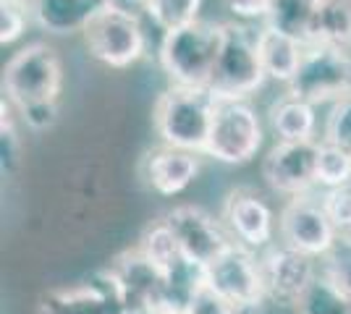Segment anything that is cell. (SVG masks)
Wrapping results in <instances>:
<instances>
[{"label":"cell","instance_id":"cell-23","mask_svg":"<svg viewBox=\"0 0 351 314\" xmlns=\"http://www.w3.org/2000/svg\"><path fill=\"white\" fill-rule=\"evenodd\" d=\"M299 314H351V299L320 272L299 301Z\"/></svg>","mask_w":351,"mask_h":314},{"label":"cell","instance_id":"cell-28","mask_svg":"<svg viewBox=\"0 0 351 314\" xmlns=\"http://www.w3.org/2000/svg\"><path fill=\"white\" fill-rule=\"evenodd\" d=\"M0 160H3V176L14 173L19 168V160H21V142L16 136L14 120H11L8 107H5V100H3V126H0Z\"/></svg>","mask_w":351,"mask_h":314},{"label":"cell","instance_id":"cell-33","mask_svg":"<svg viewBox=\"0 0 351 314\" xmlns=\"http://www.w3.org/2000/svg\"><path fill=\"white\" fill-rule=\"evenodd\" d=\"M186 314H239V312H236L231 304H226L220 296H215L205 285V288L197 293V299L191 301V306L186 309Z\"/></svg>","mask_w":351,"mask_h":314},{"label":"cell","instance_id":"cell-27","mask_svg":"<svg viewBox=\"0 0 351 314\" xmlns=\"http://www.w3.org/2000/svg\"><path fill=\"white\" fill-rule=\"evenodd\" d=\"M320 272L325 278H330L351 299V246L336 244V249L325 259H320Z\"/></svg>","mask_w":351,"mask_h":314},{"label":"cell","instance_id":"cell-25","mask_svg":"<svg viewBox=\"0 0 351 314\" xmlns=\"http://www.w3.org/2000/svg\"><path fill=\"white\" fill-rule=\"evenodd\" d=\"M351 183V152L336 144L320 142L317 150V186L322 189H341Z\"/></svg>","mask_w":351,"mask_h":314},{"label":"cell","instance_id":"cell-29","mask_svg":"<svg viewBox=\"0 0 351 314\" xmlns=\"http://www.w3.org/2000/svg\"><path fill=\"white\" fill-rule=\"evenodd\" d=\"M29 21V8L16 3H0V45L16 42Z\"/></svg>","mask_w":351,"mask_h":314},{"label":"cell","instance_id":"cell-19","mask_svg":"<svg viewBox=\"0 0 351 314\" xmlns=\"http://www.w3.org/2000/svg\"><path fill=\"white\" fill-rule=\"evenodd\" d=\"M270 126L278 134V142H312L317 131L315 105L286 94L270 107Z\"/></svg>","mask_w":351,"mask_h":314},{"label":"cell","instance_id":"cell-9","mask_svg":"<svg viewBox=\"0 0 351 314\" xmlns=\"http://www.w3.org/2000/svg\"><path fill=\"white\" fill-rule=\"evenodd\" d=\"M278 233L283 246L312 259H325L338 244L336 225L328 218L322 202H315L309 196L289 199V205L280 209Z\"/></svg>","mask_w":351,"mask_h":314},{"label":"cell","instance_id":"cell-18","mask_svg":"<svg viewBox=\"0 0 351 314\" xmlns=\"http://www.w3.org/2000/svg\"><path fill=\"white\" fill-rule=\"evenodd\" d=\"M304 47L307 45H302L293 37H286L270 27H263L257 31V50H260L265 74H267V79H276L286 87L291 84V79L302 66Z\"/></svg>","mask_w":351,"mask_h":314},{"label":"cell","instance_id":"cell-6","mask_svg":"<svg viewBox=\"0 0 351 314\" xmlns=\"http://www.w3.org/2000/svg\"><path fill=\"white\" fill-rule=\"evenodd\" d=\"M289 94L309 105L338 103L351 94V53L341 47L309 42Z\"/></svg>","mask_w":351,"mask_h":314},{"label":"cell","instance_id":"cell-7","mask_svg":"<svg viewBox=\"0 0 351 314\" xmlns=\"http://www.w3.org/2000/svg\"><path fill=\"white\" fill-rule=\"evenodd\" d=\"M205 285L239 314L254 309L267 296L260 257L236 241L205 267Z\"/></svg>","mask_w":351,"mask_h":314},{"label":"cell","instance_id":"cell-17","mask_svg":"<svg viewBox=\"0 0 351 314\" xmlns=\"http://www.w3.org/2000/svg\"><path fill=\"white\" fill-rule=\"evenodd\" d=\"M105 8V0H32L29 14L50 34H76Z\"/></svg>","mask_w":351,"mask_h":314},{"label":"cell","instance_id":"cell-12","mask_svg":"<svg viewBox=\"0 0 351 314\" xmlns=\"http://www.w3.org/2000/svg\"><path fill=\"white\" fill-rule=\"evenodd\" d=\"M317 150L320 142H278L263 160V179L283 196H307L317 186Z\"/></svg>","mask_w":351,"mask_h":314},{"label":"cell","instance_id":"cell-4","mask_svg":"<svg viewBox=\"0 0 351 314\" xmlns=\"http://www.w3.org/2000/svg\"><path fill=\"white\" fill-rule=\"evenodd\" d=\"M63 66L58 53L45 42L21 47L3 68V94L16 110L37 103H58Z\"/></svg>","mask_w":351,"mask_h":314},{"label":"cell","instance_id":"cell-5","mask_svg":"<svg viewBox=\"0 0 351 314\" xmlns=\"http://www.w3.org/2000/svg\"><path fill=\"white\" fill-rule=\"evenodd\" d=\"M265 142L263 120L249 100H215L205 155L223 165H247Z\"/></svg>","mask_w":351,"mask_h":314},{"label":"cell","instance_id":"cell-2","mask_svg":"<svg viewBox=\"0 0 351 314\" xmlns=\"http://www.w3.org/2000/svg\"><path fill=\"white\" fill-rule=\"evenodd\" d=\"M215 116V97L207 90L168 87L152 107V123L165 147L205 155Z\"/></svg>","mask_w":351,"mask_h":314},{"label":"cell","instance_id":"cell-26","mask_svg":"<svg viewBox=\"0 0 351 314\" xmlns=\"http://www.w3.org/2000/svg\"><path fill=\"white\" fill-rule=\"evenodd\" d=\"M322 142L336 144L341 150L351 152V94L333 103L328 120H325V136Z\"/></svg>","mask_w":351,"mask_h":314},{"label":"cell","instance_id":"cell-34","mask_svg":"<svg viewBox=\"0 0 351 314\" xmlns=\"http://www.w3.org/2000/svg\"><path fill=\"white\" fill-rule=\"evenodd\" d=\"M105 8L121 16H129L134 21L149 18V0H105Z\"/></svg>","mask_w":351,"mask_h":314},{"label":"cell","instance_id":"cell-32","mask_svg":"<svg viewBox=\"0 0 351 314\" xmlns=\"http://www.w3.org/2000/svg\"><path fill=\"white\" fill-rule=\"evenodd\" d=\"M223 5L239 21H265L270 14V0H223Z\"/></svg>","mask_w":351,"mask_h":314},{"label":"cell","instance_id":"cell-8","mask_svg":"<svg viewBox=\"0 0 351 314\" xmlns=\"http://www.w3.org/2000/svg\"><path fill=\"white\" fill-rule=\"evenodd\" d=\"M126 288L116 270H97L82 283L50 288L37 301V314H123Z\"/></svg>","mask_w":351,"mask_h":314},{"label":"cell","instance_id":"cell-11","mask_svg":"<svg viewBox=\"0 0 351 314\" xmlns=\"http://www.w3.org/2000/svg\"><path fill=\"white\" fill-rule=\"evenodd\" d=\"M162 220L173 231L184 259H189L199 267H207L234 244L231 233L223 228L220 220H215L207 209L194 207V205L173 207L162 215Z\"/></svg>","mask_w":351,"mask_h":314},{"label":"cell","instance_id":"cell-14","mask_svg":"<svg viewBox=\"0 0 351 314\" xmlns=\"http://www.w3.org/2000/svg\"><path fill=\"white\" fill-rule=\"evenodd\" d=\"M265 275V288L267 296L289 304H299L302 296L307 293V288L315 283V278L320 275L317 259L302 254L289 246H270L265 254H260Z\"/></svg>","mask_w":351,"mask_h":314},{"label":"cell","instance_id":"cell-15","mask_svg":"<svg viewBox=\"0 0 351 314\" xmlns=\"http://www.w3.org/2000/svg\"><path fill=\"white\" fill-rule=\"evenodd\" d=\"M197 173H199V155L165 147V144L147 152L142 163V176L147 186L160 196H176L186 192L191 181L197 179Z\"/></svg>","mask_w":351,"mask_h":314},{"label":"cell","instance_id":"cell-3","mask_svg":"<svg viewBox=\"0 0 351 314\" xmlns=\"http://www.w3.org/2000/svg\"><path fill=\"white\" fill-rule=\"evenodd\" d=\"M257 34L244 24H223V45L207 92L215 100H249L265 84Z\"/></svg>","mask_w":351,"mask_h":314},{"label":"cell","instance_id":"cell-37","mask_svg":"<svg viewBox=\"0 0 351 314\" xmlns=\"http://www.w3.org/2000/svg\"><path fill=\"white\" fill-rule=\"evenodd\" d=\"M165 314H171V312H165Z\"/></svg>","mask_w":351,"mask_h":314},{"label":"cell","instance_id":"cell-24","mask_svg":"<svg viewBox=\"0 0 351 314\" xmlns=\"http://www.w3.org/2000/svg\"><path fill=\"white\" fill-rule=\"evenodd\" d=\"M202 3L205 0H149V21L162 34L184 29L199 21Z\"/></svg>","mask_w":351,"mask_h":314},{"label":"cell","instance_id":"cell-31","mask_svg":"<svg viewBox=\"0 0 351 314\" xmlns=\"http://www.w3.org/2000/svg\"><path fill=\"white\" fill-rule=\"evenodd\" d=\"M21 120L29 126L32 131H47L56 126L58 120V103H37V105H27L19 110Z\"/></svg>","mask_w":351,"mask_h":314},{"label":"cell","instance_id":"cell-30","mask_svg":"<svg viewBox=\"0 0 351 314\" xmlns=\"http://www.w3.org/2000/svg\"><path fill=\"white\" fill-rule=\"evenodd\" d=\"M328 218L333 220L336 231H343L351 225V183L341 186V189H330L325 192V196L320 199Z\"/></svg>","mask_w":351,"mask_h":314},{"label":"cell","instance_id":"cell-16","mask_svg":"<svg viewBox=\"0 0 351 314\" xmlns=\"http://www.w3.org/2000/svg\"><path fill=\"white\" fill-rule=\"evenodd\" d=\"M126 288V304H142L162 314L165 275L139 249H129L110 265Z\"/></svg>","mask_w":351,"mask_h":314},{"label":"cell","instance_id":"cell-1","mask_svg":"<svg viewBox=\"0 0 351 314\" xmlns=\"http://www.w3.org/2000/svg\"><path fill=\"white\" fill-rule=\"evenodd\" d=\"M220 45H223V24L202 18L184 29L162 34L158 58L171 87L207 90L218 63Z\"/></svg>","mask_w":351,"mask_h":314},{"label":"cell","instance_id":"cell-36","mask_svg":"<svg viewBox=\"0 0 351 314\" xmlns=\"http://www.w3.org/2000/svg\"><path fill=\"white\" fill-rule=\"evenodd\" d=\"M338 244L351 246V225H349V228H343V231H338Z\"/></svg>","mask_w":351,"mask_h":314},{"label":"cell","instance_id":"cell-20","mask_svg":"<svg viewBox=\"0 0 351 314\" xmlns=\"http://www.w3.org/2000/svg\"><path fill=\"white\" fill-rule=\"evenodd\" d=\"M317 5L320 0H270V14L265 18V27L293 37L302 45H309Z\"/></svg>","mask_w":351,"mask_h":314},{"label":"cell","instance_id":"cell-21","mask_svg":"<svg viewBox=\"0 0 351 314\" xmlns=\"http://www.w3.org/2000/svg\"><path fill=\"white\" fill-rule=\"evenodd\" d=\"M312 42L351 53V0H320Z\"/></svg>","mask_w":351,"mask_h":314},{"label":"cell","instance_id":"cell-13","mask_svg":"<svg viewBox=\"0 0 351 314\" xmlns=\"http://www.w3.org/2000/svg\"><path fill=\"white\" fill-rule=\"evenodd\" d=\"M223 223L231 239L252 252L270 246L276 236V215L263 196L252 189H236L223 202Z\"/></svg>","mask_w":351,"mask_h":314},{"label":"cell","instance_id":"cell-22","mask_svg":"<svg viewBox=\"0 0 351 314\" xmlns=\"http://www.w3.org/2000/svg\"><path fill=\"white\" fill-rule=\"evenodd\" d=\"M136 249H139L155 267L160 270L162 275L171 272V270L184 259L181 246H178V241H176V236H173V231L168 228V223H165L162 218L160 220H155V223L142 233V239H139V246H136Z\"/></svg>","mask_w":351,"mask_h":314},{"label":"cell","instance_id":"cell-35","mask_svg":"<svg viewBox=\"0 0 351 314\" xmlns=\"http://www.w3.org/2000/svg\"><path fill=\"white\" fill-rule=\"evenodd\" d=\"M244 314H299V304H289V301H278L273 296H265L254 309Z\"/></svg>","mask_w":351,"mask_h":314},{"label":"cell","instance_id":"cell-10","mask_svg":"<svg viewBox=\"0 0 351 314\" xmlns=\"http://www.w3.org/2000/svg\"><path fill=\"white\" fill-rule=\"evenodd\" d=\"M84 45L89 55L110 68H129L145 55V29L142 21L103 8L84 29Z\"/></svg>","mask_w":351,"mask_h":314}]
</instances>
